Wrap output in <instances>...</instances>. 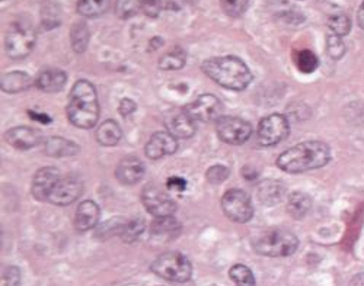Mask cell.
Here are the masks:
<instances>
[{"label": "cell", "instance_id": "1", "mask_svg": "<svg viewBox=\"0 0 364 286\" xmlns=\"http://www.w3.org/2000/svg\"><path fill=\"white\" fill-rule=\"evenodd\" d=\"M331 160L329 145L322 141H305L286 150L279 158L277 166L287 173H303L326 166Z\"/></svg>", "mask_w": 364, "mask_h": 286}, {"label": "cell", "instance_id": "2", "mask_svg": "<svg viewBox=\"0 0 364 286\" xmlns=\"http://www.w3.org/2000/svg\"><path fill=\"white\" fill-rule=\"evenodd\" d=\"M201 69L205 76L229 90H244L254 79L245 62L235 55L210 58Z\"/></svg>", "mask_w": 364, "mask_h": 286}, {"label": "cell", "instance_id": "3", "mask_svg": "<svg viewBox=\"0 0 364 286\" xmlns=\"http://www.w3.org/2000/svg\"><path fill=\"white\" fill-rule=\"evenodd\" d=\"M69 121L82 130L95 126L100 118L98 94L92 83L87 80H77L70 92L68 105Z\"/></svg>", "mask_w": 364, "mask_h": 286}, {"label": "cell", "instance_id": "4", "mask_svg": "<svg viewBox=\"0 0 364 286\" xmlns=\"http://www.w3.org/2000/svg\"><path fill=\"white\" fill-rule=\"evenodd\" d=\"M297 247V237L283 229L268 230L254 241V250L265 258H287L291 256Z\"/></svg>", "mask_w": 364, "mask_h": 286}, {"label": "cell", "instance_id": "5", "mask_svg": "<svg viewBox=\"0 0 364 286\" xmlns=\"http://www.w3.org/2000/svg\"><path fill=\"white\" fill-rule=\"evenodd\" d=\"M151 272L165 280L184 283L191 279L193 266L186 254L179 251H166L151 263Z\"/></svg>", "mask_w": 364, "mask_h": 286}, {"label": "cell", "instance_id": "6", "mask_svg": "<svg viewBox=\"0 0 364 286\" xmlns=\"http://www.w3.org/2000/svg\"><path fill=\"white\" fill-rule=\"evenodd\" d=\"M36 40L37 37L31 26L25 23H14L5 38L6 54L15 60L25 58L34 50Z\"/></svg>", "mask_w": 364, "mask_h": 286}, {"label": "cell", "instance_id": "7", "mask_svg": "<svg viewBox=\"0 0 364 286\" xmlns=\"http://www.w3.org/2000/svg\"><path fill=\"white\" fill-rule=\"evenodd\" d=\"M225 215L239 224H245L254 215V208L247 192L240 189H230L222 198Z\"/></svg>", "mask_w": 364, "mask_h": 286}, {"label": "cell", "instance_id": "8", "mask_svg": "<svg viewBox=\"0 0 364 286\" xmlns=\"http://www.w3.org/2000/svg\"><path fill=\"white\" fill-rule=\"evenodd\" d=\"M216 131L223 143L240 145L252 136V126L250 122L237 116H220L216 121Z\"/></svg>", "mask_w": 364, "mask_h": 286}, {"label": "cell", "instance_id": "9", "mask_svg": "<svg viewBox=\"0 0 364 286\" xmlns=\"http://www.w3.org/2000/svg\"><path fill=\"white\" fill-rule=\"evenodd\" d=\"M290 131L289 121L286 116L279 115V114H272L261 119L258 125V143L264 147H271L276 145L280 141H283Z\"/></svg>", "mask_w": 364, "mask_h": 286}, {"label": "cell", "instance_id": "10", "mask_svg": "<svg viewBox=\"0 0 364 286\" xmlns=\"http://www.w3.org/2000/svg\"><path fill=\"white\" fill-rule=\"evenodd\" d=\"M141 202L147 212L155 218L171 216L176 211V204L173 202V199L154 185H149L143 189Z\"/></svg>", "mask_w": 364, "mask_h": 286}, {"label": "cell", "instance_id": "11", "mask_svg": "<svg viewBox=\"0 0 364 286\" xmlns=\"http://www.w3.org/2000/svg\"><path fill=\"white\" fill-rule=\"evenodd\" d=\"M184 111L196 122H211L220 118L222 102L213 94H200V97L190 102Z\"/></svg>", "mask_w": 364, "mask_h": 286}, {"label": "cell", "instance_id": "12", "mask_svg": "<svg viewBox=\"0 0 364 286\" xmlns=\"http://www.w3.org/2000/svg\"><path fill=\"white\" fill-rule=\"evenodd\" d=\"M82 192H83V183L79 177L76 176L60 177V180L53 189V192L50 194L48 202L60 207L70 205L82 195Z\"/></svg>", "mask_w": 364, "mask_h": 286}, {"label": "cell", "instance_id": "13", "mask_svg": "<svg viewBox=\"0 0 364 286\" xmlns=\"http://www.w3.org/2000/svg\"><path fill=\"white\" fill-rule=\"evenodd\" d=\"M176 148H178L176 138L168 131H159L150 137L144 151L150 160H159L162 157L173 154Z\"/></svg>", "mask_w": 364, "mask_h": 286}, {"label": "cell", "instance_id": "14", "mask_svg": "<svg viewBox=\"0 0 364 286\" xmlns=\"http://www.w3.org/2000/svg\"><path fill=\"white\" fill-rule=\"evenodd\" d=\"M60 180V172L55 167L40 169L33 179V197L37 201H48L54 186Z\"/></svg>", "mask_w": 364, "mask_h": 286}, {"label": "cell", "instance_id": "15", "mask_svg": "<svg viewBox=\"0 0 364 286\" xmlns=\"http://www.w3.org/2000/svg\"><path fill=\"white\" fill-rule=\"evenodd\" d=\"M165 126L175 138H190L196 134V121H193L184 109L171 112L165 118Z\"/></svg>", "mask_w": 364, "mask_h": 286}, {"label": "cell", "instance_id": "16", "mask_svg": "<svg viewBox=\"0 0 364 286\" xmlns=\"http://www.w3.org/2000/svg\"><path fill=\"white\" fill-rule=\"evenodd\" d=\"M143 175H144V166L140 158L134 155L124 157L115 169V177L118 179V182L127 186L139 183Z\"/></svg>", "mask_w": 364, "mask_h": 286}, {"label": "cell", "instance_id": "17", "mask_svg": "<svg viewBox=\"0 0 364 286\" xmlns=\"http://www.w3.org/2000/svg\"><path fill=\"white\" fill-rule=\"evenodd\" d=\"M5 140L16 150H29L41 143L40 133L29 128V126H15V128L6 131Z\"/></svg>", "mask_w": 364, "mask_h": 286}, {"label": "cell", "instance_id": "18", "mask_svg": "<svg viewBox=\"0 0 364 286\" xmlns=\"http://www.w3.org/2000/svg\"><path fill=\"white\" fill-rule=\"evenodd\" d=\"M100 207L92 201H83L75 215V227L77 231L85 233L98 226Z\"/></svg>", "mask_w": 364, "mask_h": 286}, {"label": "cell", "instance_id": "19", "mask_svg": "<svg viewBox=\"0 0 364 286\" xmlns=\"http://www.w3.org/2000/svg\"><path fill=\"white\" fill-rule=\"evenodd\" d=\"M284 194H286L284 185L274 179H268V180L261 182L257 189V195H258L259 202L267 207H274L279 202H282V199L284 198Z\"/></svg>", "mask_w": 364, "mask_h": 286}, {"label": "cell", "instance_id": "20", "mask_svg": "<svg viewBox=\"0 0 364 286\" xmlns=\"http://www.w3.org/2000/svg\"><path fill=\"white\" fill-rule=\"evenodd\" d=\"M68 76L60 69L43 70L36 79V86L46 93H57L66 86Z\"/></svg>", "mask_w": 364, "mask_h": 286}, {"label": "cell", "instance_id": "21", "mask_svg": "<svg viewBox=\"0 0 364 286\" xmlns=\"http://www.w3.org/2000/svg\"><path fill=\"white\" fill-rule=\"evenodd\" d=\"M44 154L50 157H68L80 151V147L63 137H50L43 141Z\"/></svg>", "mask_w": 364, "mask_h": 286}, {"label": "cell", "instance_id": "22", "mask_svg": "<svg viewBox=\"0 0 364 286\" xmlns=\"http://www.w3.org/2000/svg\"><path fill=\"white\" fill-rule=\"evenodd\" d=\"M36 84V80L23 73V72H12V73H6L2 76V90L6 93H21L28 90L29 87H33Z\"/></svg>", "mask_w": 364, "mask_h": 286}, {"label": "cell", "instance_id": "23", "mask_svg": "<svg viewBox=\"0 0 364 286\" xmlns=\"http://www.w3.org/2000/svg\"><path fill=\"white\" fill-rule=\"evenodd\" d=\"M181 231L179 222L171 216H161L155 218V221L150 224V234L154 238H173Z\"/></svg>", "mask_w": 364, "mask_h": 286}, {"label": "cell", "instance_id": "24", "mask_svg": "<svg viewBox=\"0 0 364 286\" xmlns=\"http://www.w3.org/2000/svg\"><path fill=\"white\" fill-rule=\"evenodd\" d=\"M312 208V199L308 194H303V192H293L289 197L287 201V211L289 214L296 218V219H301L305 218L309 211Z\"/></svg>", "mask_w": 364, "mask_h": 286}, {"label": "cell", "instance_id": "25", "mask_svg": "<svg viewBox=\"0 0 364 286\" xmlns=\"http://www.w3.org/2000/svg\"><path fill=\"white\" fill-rule=\"evenodd\" d=\"M121 140V128L119 125L108 119L100 125V128L97 130V141L104 145V147H114L119 143Z\"/></svg>", "mask_w": 364, "mask_h": 286}, {"label": "cell", "instance_id": "26", "mask_svg": "<svg viewBox=\"0 0 364 286\" xmlns=\"http://www.w3.org/2000/svg\"><path fill=\"white\" fill-rule=\"evenodd\" d=\"M90 40V31L85 22H76L70 29V43L75 53L80 54L86 50Z\"/></svg>", "mask_w": 364, "mask_h": 286}, {"label": "cell", "instance_id": "27", "mask_svg": "<svg viewBox=\"0 0 364 286\" xmlns=\"http://www.w3.org/2000/svg\"><path fill=\"white\" fill-rule=\"evenodd\" d=\"M111 0H79L77 12L85 18H97L105 13Z\"/></svg>", "mask_w": 364, "mask_h": 286}, {"label": "cell", "instance_id": "28", "mask_svg": "<svg viewBox=\"0 0 364 286\" xmlns=\"http://www.w3.org/2000/svg\"><path fill=\"white\" fill-rule=\"evenodd\" d=\"M186 61H187V55L186 51L176 47L175 50L166 53L161 61H159V67L165 72H172V70H181L182 67L186 66Z\"/></svg>", "mask_w": 364, "mask_h": 286}, {"label": "cell", "instance_id": "29", "mask_svg": "<svg viewBox=\"0 0 364 286\" xmlns=\"http://www.w3.org/2000/svg\"><path fill=\"white\" fill-rule=\"evenodd\" d=\"M294 62L297 69L301 72V73H314L318 66H319V60L318 57L311 51V50H301L296 54L294 57Z\"/></svg>", "mask_w": 364, "mask_h": 286}, {"label": "cell", "instance_id": "30", "mask_svg": "<svg viewBox=\"0 0 364 286\" xmlns=\"http://www.w3.org/2000/svg\"><path fill=\"white\" fill-rule=\"evenodd\" d=\"M144 229H146V224L141 218H133L126 222L123 230H121L119 237L126 243H134L144 233Z\"/></svg>", "mask_w": 364, "mask_h": 286}, {"label": "cell", "instance_id": "31", "mask_svg": "<svg viewBox=\"0 0 364 286\" xmlns=\"http://www.w3.org/2000/svg\"><path fill=\"white\" fill-rule=\"evenodd\" d=\"M229 276L236 286H257L252 270L245 265H235L230 269Z\"/></svg>", "mask_w": 364, "mask_h": 286}, {"label": "cell", "instance_id": "32", "mask_svg": "<svg viewBox=\"0 0 364 286\" xmlns=\"http://www.w3.org/2000/svg\"><path fill=\"white\" fill-rule=\"evenodd\" d=\"M143 9V0H117L115 15L119 19H130Z\"/></svg>", "mask_w": 364, "mask_h": 286}, {"label": "cell", "instance_id": "33", "mask_svg": "<svg viewBox=\"0 0 364 286\" xmlns=\"http://www.w3.org/2000/svg\"><path fill=\"white\" fill-rule=\"evenodd\" d=\"M328 26L332 31V34L343 38L348 35V33L351 31V21L346 13H336L329 18Z\"/></svg>", "mask_w": 364, "mask_h": 286}, {"label": "cell", "instance_id": "34", "mask_svg": "<svg viewBox=\"0 0 364 286\" xmlns=\"http://www.w3.org/2000/svg\"><path fill=\"white\" fill-rule=\"evenodd\" d=\"M250 0H220L223 12L230 18H239L245 13Z\"/></svg>", "mask_w": 364, "mask_h": 286}, {"label": "cell", "instance_id": "35", "mask_svg": "<svg viewBox=\"0 0 364 286\" xmlns=\"http://www.w3.org/2000/svg\"><path fill=\"white\" fill-rule=\"evenodd\" d=\"M326 53L332 60H341L346 54V44L343 43L341 37L331 34L326 38Z\"/></svg>", "mask_w": 364, "mask_h": 286}, {"label": "cell", "instance_id": "36", "mask_svg": "<svg viewBox=\"0 0 364 286\" xmlns=\"http://www.w3.org/2000/svg\"><path fill=\"white\" fill-rule=\"evenodd\" d=\"M229 175H230V170L226 166L216 165V166H211L207 170L205 179L211 185H219V183H223L229 177Z\"/></svg>", "mask_w": 364, "mask_h": 286}, {"label": "cell", "instance_id": "37", "mask_svg": "<svg viewBox=\"0 0 364 286\" xmlns=\"http://www.w3.org/2000/svg\"><path fill=\"white\" fill-rule=\"evenodd\" d=\"M21 270L16 266H8L2 273V286H21Z\"/></svg>", "mask_w": 364, "mask_h": 286}, {"label": "cell", "instance_id": "38", "mask_svg": "<svg viewBox=\"0 0 364 286\" xmlns=\"http://www.w3.org/2000/svg\"><path fill=\"white\" fill-rule=\"evenodd\" d=\"M57 9L58 8H55V6L47 5L46 9L43 11V26L46 29H51V28L58 26L60 18H58V11Z\"/></svg>", "mask_w": 364, "mask_h": 286}, {"label": "cell", "instance_id": "39", "mask_svg": "<svg viewBox=\"0 0 364 286\" xmlns=\"http://www.w3.org/2000/svg\"><path fill=\"white\" fill-rule=\"evenodd\" d=\"M162 9V0H143V12L149 18H156Z\"/></svg>", "mask_w": 364, "mask_h": 286}, {"label": "cell", "instance_id": "40", "mask_svg": "<svg viewBox=\"0 0 364 286\" xmlns=\"http://www.w3.org/2000/svg\"><path fill=\"white\" fill-rule=\"evenodd\" d=\"M137 109V105L134 101L132 99H123L119 102V108H118V112L123 115V116H130L133 112H136Z\"/></svg>", "mask_w": 364, "mask_h": 286}, {"label": "cell", "instance_id": "41", "mask_svg": "<svg viewBox=\"0 0 364 286\" xmlns=\"http://www.w3.org/2000/svg\"><path fill=\"white\" fill-rule=\"evenodd\" d=\"M168 187L171 190H178V192H182V190L187 189V182L182 179V177H178V176H173V177H169L168 179Z\"/></svg>", "mask_w": 364, "mask_h": 286}, {"label": "cell", "instance_id": "42", "mask_svg": "<svg viewBox=\"0 0 364 286\" xmlns=\"http://www.w3.org/2000/svg\"><path fill=\"white\" fill-rule=\"evenodd\" d=\"M350 286H364V273L355 275V276L351 279Z\"/></svg>", "mask_w": 364, "mask_h": 286}, {"label": "cell", "instance_id": "43", "mask_svg": "<svg viewBox=\"0 0 364 286\" xmlns=\"http://www.w3.org/2000/svg\"><path fill=\"white\" fill-rule=\"evenodd\" d=\"M33 115V119H36V121H40V122H43V123H47V122H50V118H48V115H44V114H37V112H29Z\"/></svg>", "mask_w": 364, "mask_h": 286}, {"label": "cell", "instance_id": "44", "mask_svg": "<svg viewBox=\"0 0 364 286\" xmlns=\"http://www.w3.org/2000/svg\"><path fill=\"white\" fill-rule=\"evenodd\" d=\"M357 21H358V25L361 29H364V2L361 4L360 9H358V13H357Z\"/></svg>", "mask_w": 364, "mask_h": 286}, {"label": "cell", "instance_id": "45", "mask_svg": "<svg viewBox=\"0 0 364 286\" xmlns=\"http://www.w3.org/2000/svg\"><path fill=\"white\" fill-rule=\"evenodd\" d=\"M186 2L190 4V5H196V4L198 2V0H186Z\"/></svg>", "mask_w": 364, "mask_h": 286}]
</instances>
